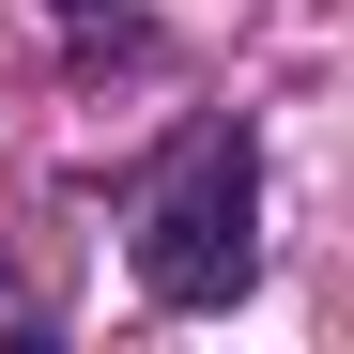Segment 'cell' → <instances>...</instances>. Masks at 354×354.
I'll return each instance as SVG.
<instances>
[{"label":"cell","instance_id":"obj_1","mask_svg":"<svg viewBox=\"0 0 354 354\" xmlns=\"http://www.w3.org/2000/svg\"><path fill=\"white\" fill-rule=\"evenodd\" d=\"M124 277H139V308H185V324L262 277V139H247V108L185 124L154 154V185L124 201Z\"/></svg>","mask_w":354,"mask_h":354},{"label":"cell","instance_id":"obj_2","mask_svg":"<svg viewBox=\"0 0 354 354\" xmlns=\"http://www.w3.org/2000/svg\"><path fill=\"white\" fill-rule=\"evenodd\" d=\"M46 16L77 31V62H154V16H139V0H46Z\"/></svg>","mask_w":354,"mask_h":354},{"label":"cell","instance_id":"obj_3","mask_svg":"<svg viewBox=\"0 0 354 354\" xmlns=\"http://www.w3.org/2000/svg\"><path fill=\"white\" fill-rule=\"evenodd\" d=\"M46 324H62V292H46V277H16V262H0V339H46Z\"/></svg>","mask_w":354,"mask_h":354}]
</instances>
